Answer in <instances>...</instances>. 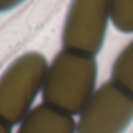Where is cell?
Here are the masks:
<instances>
[{
    "instance_id": "obj_5",
    "label": "cell",
    "mask_w": 133,
    "mask_h": 133,
    "mask_svg": "<svg viewBox=\"0 0 133 133\" xmlns=\"http://www.w3.org/2000/svg\"><path fill=\"white\" fill-rule=\"evenodd\" d=\"M18 133H77V124L72 116L41 104L25 117Z\"/></svg>"
},
{
    "instance_id": "obj_1",
    "label": "cell",
    "mask_w": 133,
    "mask_h": 133,
    "mask_svg": "<svg viewBox=\"0 0 133 133\" xmlns=\"http://www.w3.org/2000/svg\"><path fill=\"white\" fill-rule=\"evenodd\" d=\"M98 65L94 57L63 50L48 66L44 104L70 116L83 112L96 92Z\"/></svg>"
},
{
    "instance_id": "obj_8",
    "label": "cell",
    "mask_w": 133,
    "mask_h": 133,
    "mask_svg": "<svg viewBox=\"0 0 133 133\" xmlns=\"http://www.w3.org/2000/svg\"><path fill=\"white\" fill-rule=\"evenodd\" d=\"M25 0H0V12H7L18 7Z\"/></svg>"
},
{
    "instance_id": "obj_9",
    "label": "cell",
    "mask_w": 133,
    "mask_h": 133,
    "mask_svg": "<svg viewBox=\"0 0 133 133\" xmlns=\"http://www.w3.org/2000/svg\"><path fill=\"white\" fill-rule=\"evenodd\" d=\"M0 133H12V126L0 120Z\"/></svg>"
},
{
    "instance_id": "obj_3",
    "label": "cell",
    "mask_w": 133,
    "mask_h": 133,
    "mask_svg": "<svg viewBox=\"0 0 133 133\" xmlns=\"http://www.w3.org/2000/svg\"><path fill=\"white\" fill-rule=\"evenodd\" d=\"M110 19V0H72L63 30L64 50L96 57Z\"/></svg>"
},
{
    "instance_id": "obj_2",
    "label": "cell",
    "mask_w": 133,
    "mask_h": 133,
    "mask_svg": "<svg viewBox=\"0 0 133 133\" xmlns=\"http://www.w3.org/2000/svg\"><path fill=\"white\" fill-rule=\"evenodd\" d=\"M48 64L41 53L28 52L15 59L0 77V120L13 126L31 112L43 91Z\"/></svg>"
},
{
    "instance_id": "obj_7",
    "label": "cell",
    "mask_w": 133,
    "mask_h": 133,
    "mask_svg": "<svg viewBox=\"0 0 133 133\" xmlns=\"http://www.w3.org/2000/svg\"><path fill=\"white\" fill-rule=\"evenodd\" d=\"M111 20L123 33H133V0H110Z\"/></svg>"
},
{
    "instance_id": "obj_4",
    "label": "cell",
    "mask_w": 133,
    "mask_h": 133,
    "mask_svg": "<svg viewBox=\"0 0 133 133\" xmlns=\"http://www.w3.org/2000/svg\"><path fill=\"white\" fill-rule=\"evenodd\" d=\"M133 121V97L112 80L101 85L83 112L77 133H124Z\"/></svg>"
},
{
    "instance_id": "obj_6",
    "label": "cell",
    "mask_w": 133,
    "mask_h": 133,
    "mask_svg": "<svg viewBox=\"0 0 133 133\" xmlns=\"http://www.w3.org/2000/svg\"><path fill=\"white\" fill-rule=\"evenodd\" d=\"M112 81L133 97V40L121 51L113 64Z\"/></svg>"
}]
</instances>
